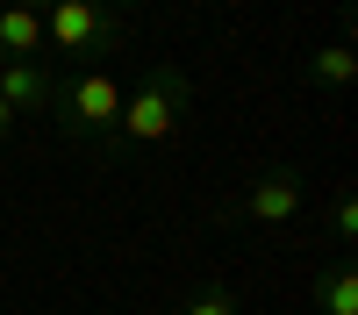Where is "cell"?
Returning <instances> with one entry per match:
<instances>
[{
	"label": "cell",
	"instance_id": "6da1fadb",
	"mask_svg": "<svg viewBox=\"0 0 358 315\" xmlns=\"http://www.w3.org/2000/svg\"><path fill=\"white\" fill-rule=\"evenodd\" d=\"M194 108H201L194 79L179 72V65H151L122 94V115H115V158L136 151V143H172L179 129L194 122Z\"/></svg>",
	"mask_w": 358,
	"mask_h": 315
},
{
	"label": "cell",
	"instance_id": "7a4b0ae2",
	"mask_svg": "<svg viewBox=\"0 0 358 315\" xmlns=\"http://www.w3.org/2000/svg\"><path fill=\"white\" fill-rule=\"evenodd\" d=\"M122 94H129V86L115 79L108 65H72V72H57L50 115H57V129H65L79 151H94L108 165L115 158V115H122Z\"/></svg>",
	"mask_w": 358,
	"mask_h": 315
},
{
	"label": "cell",
	"instance_id": "3957f363",
	"mask_svg": "<svg viewBox=\"0 0 358 315\" xmlns=\"http://www.w3.org/2000/svg\"><path fill=\"white\" fill-rule=\"evenodd\" d=\"M122 15L101 8V0H50L43 8V43L57 57H72V65H108L115 50H122Z\"/></svg>",
	"mask_w": 358,
	"mask_h": 315
},
{
	"label": "cell",
	"instance_id": "277c9868",
	"mask_svg": "<svg viewBox=\"0 0 358 315\" xmlns=\"http://www.w3.org/2000/svg\"><path fill=\"white\" fill-rule=\"evenodd\" d=\"M308 208V180L294 165H273V172H258V180L244 186V200H236V222H251V229H280V222H294Z\"/></svg>",
	"mask_w": 358,
	"mask_h": 315
},
{
	"label": "cell",
	"instance_id": "5b68a950",
	"mask_svg": "<svg viewBox=\"0 0 358 315\" xmlns=\"http://www.w3.org/2000/svg\"><path fill=\"white\" fill-rule=\"evenodd\" d=\"M0 101H8L15 115H50L57 65H43V57H0Z\"/></svg>",
	"mask_w": 358,
	"mask_h": 315
},
{
	"label": "cell",
	"instance_id": "8992f818",
	"mask_svg": "<svg viewBox=\"0 0 358 315\" xmlns=\"http://www.w3.org/2000/svg\"><path fill=\"white\" fill-rule=\"evenodd\" d=\"M315 315H358V272H351L344 251L315 272Z\"/></svg>",
	"mask_w": 358,
	"mask_h": 315
},
{
	"label": "cell",
	"instance_id": "52a82bcc",
	"mask_svg": "<svg viewBox=\"0 0 358 315\" xmlns=\"http://www.w3.org/2000/svg\"><path fill=\"white\" fill-rule=\"evenodd\" d=\"M308 79L322 86V94H344V86L358 79V50H351L344 36H330V43H315V57H308Z\"/></svg>",
	"mask_w": 358,
	"mask_h": 315
},
{
	"label": "cell",
	"instance_id": "ba28073f",
	"mask_svg": "<svg viewBox=\"0 0 358 315\" xmlns=\"http://www.w3.org/2000/svg\"><path fill=\"white\" fill-rule=\"evenodd\" d=\"M0 57H43V15L0 0Z\"/></svg>",
	"mask_w": 358,
	"mask_h": 315
},
{
	"label": "cell",
	"instance_id": "9c48e42d",
	"mask_svg": "<svg viewBox=\"0 0 358 315\" xmlns=\"http://www.w3.org/2000/svg\"><path fill=\"white\" fill-rule=\"evenodd\" d=\"M179 315H236V294H229V286H201Z\"/></svg>",
	"mask_w": 358,
	"mask_h": 315
},
{
	"label": "cell",
	"instance_id": "30bf717a",
	"mask_svg": "<svg viewBox=\"0 0 358 315\" xmlns=\"http://www.w3.org/2000/svg\"><path fill=\"white\" fill-rule=\"evenodd\" d=\"M330 229H337V251H351V237H358V200H351V193H337V208H330Z\"/></svg>",
	"mask_w": 358,
	"mask_h": 315
},
{
	"label": "cell",
	"instance_id": "8fae6325",
	"mask_svg": "<svg viewBox=\"0 0 358 315\" xmlns=\"http://www.w3.org/2000/svg\"><path fill=\"white\" fill-rule=\"evenodd\" d=\"M15 129H22V115H15L8 101H0V151H8V143H15Z\"/></svg>",
	"mask_w": 358,
	"mask_h": 315
},
{
	"label": "cell",
	"instance_id": "7c38bea8",
	"mask_svg": "<svg viewBox=\"0 0 358 315\" xmlns=\"http://www.w3.org/2000/svg\"><path fill=\"white\" fill-rule=\"evenodd\" d=\"M8 8H29V15H43V8H50V0H8Z\"/></svg>",
	"mask_w": 358,
	"mask_h": 315
},
{
	"label": "cell",
	"instance_id": "4fadbf2b",
	"mask_svg": "<svg viewBox=\"0 0 358 315\" xmlns=\"http://www.w3.org/2000/svg\"><path fill=\"white\" fill-rule=\"evenodd\" d=\"M101 8H115V15H129V8H136V0H101Z\"/></svg>",
	"mask_w": 358,
	"mask_h": 315
}]
</instances>
